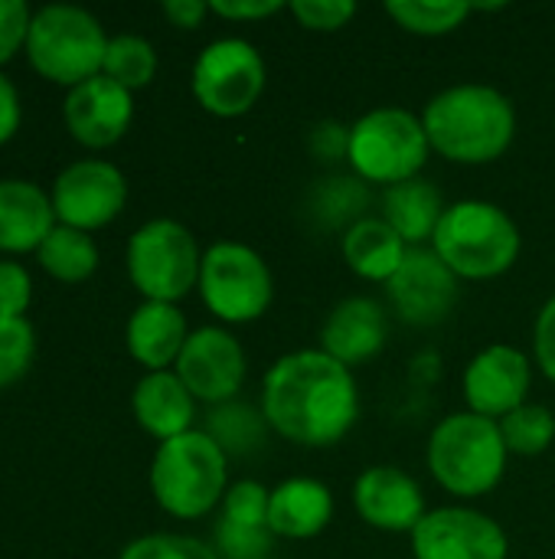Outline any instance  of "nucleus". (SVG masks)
Wrapping results in <instances>:
<instances>
[{"label": "nucleus", "mask_w": 555, "mask_h": 559, "mask_svg": "<svg viewBox=\"0 0 555 559\" xmlns=\"http://www.w3.org/2000/svg\"><path fill=\"white\" fill-rule=\"evenodd\" d=\"M334 518V495L317 478H288L272 491L268 527L275 537L311 540L327 531Z\"/></svg>", "instance_id": "obj_19"}, {"label": "nucleus", "mask_w": 555, "mask_h": 559, "mask_svg": "<svg viewBox=\"0 0 555 559\" xmlns=\"http://www.w3.org/2000/svg\"><path fill=\"white\" fill-rule=\"evenodd\" d=\"M193 416H196V400L177 373L157 370L134 386V419L154 439L170 442L190 432Z\"/></svg>", "instance_id": "obj_21"}, {"label": "nucleus", "mask_w": 555, "mask_h": 559, "mask_svg": "<svg viewBox=\"0 0 555 559\" xmlns=\"http://www.w3.org/2000/svg\"><path fill=\"white\" fill-rule=\"evenodd\" d=\"M29 275L16 262H0V318H23L29 305Z\"/></svg>", "instance_id": "obj_36"}, {"label": "nucleus", "mask_w": 555, "mask_h": 559, "mask_svg": "<svg viewBox=\"0 0 555 559\" xmlns=\"http://www.w3.org/2000/svg\"><path fill=\"white\" fill-rule=\"evenodd\" d=\"M20 128V98L13 82L0 72V144H7Z\"/></svg>", "instance_id": "obj_41"}, {"label": "nucleus", "mask_w": 555, "mask_h": 559, "mask_svg": "<svg viewBox=\"0 0 555 559\" xmlns=\"http://www.w3.org/2000/svg\"><path fill=\"white\" fill-rule=\"evenodd\" d=\"M206 13H209V3H203V0H167L164 3V16L180 29H196Z\"/></svg>", "instance_id": "obj_42"}, {"label": "nucleus", "mask_w": 555, "mask_h": 559, "mask_svg": "<svg viewBox=\"0 0 555 559\" xmlns=\"http://www.w3.org/2000/svg\"><path fill=\"white\" fill-rule=\"evenodd\" d=\"M422 124L432 151L455 164H491L507 154L517 134V111L500 88L491 85H451L438 92Z\"/></svg>", "instance_id": "obj_2"}, {"label": "nucleus", "mask_w": 555, "mask_h": 559, "mask_svg": "<svg viewBox=\"0 0 555 559\" xmlns=\"http://www.w3.org/2000/svg\"><path fill=\"white\" fill-rule=\"evenodd\" d=\"M186 337H190L186 334V318L180 314L177 305L144 301L128 321V350L150 373L167 370L170 364H177Z\"/></svg>", "instance_id": "obj_22"}, {"label": "nucleus", "mask_w": 555, "mask_h": 559, "mask_svg": "<svg viewBox=\"0 0 555 559\" xmlns=\"http://www.w3.org/2000/svg\"><path fill=\"white\" fill-rule=\"evenodd\" d=\"M268 419L265 413L245 406V403H222L209 413V426L206 432L216 439V445L226 455H249L255 449H262L265 432H268Z\"/></svg>", "instance_id": "obj_26"}, {"label": "nucleus", "mask_w": 555, "mask_h": 559, "mask_svg": "<svg viewBox=\"0 0 555 559\" xmlns=\"http://www.w3.org/2000/svg\"><path fill=\"white\" fill-rule=\"evenodd\" d=\"M154 72H157V52L144 36L124 33V36L108 39L101 75H108L121 88L134 92V88H144L154 79Z\"/></svg>", "instance_id": "obj_28"}, {"label": "nucleus", "mask_w": 555, "mask_h": 559, "mask_svg": "<svg viewBox=\"0 0 555 559\" xmlns=\"http://www.w3.org/2000/svg\"><path fill=\"white\" fill-rule=\"evenodd\" d=\"M56 229L52 200L26 180H0V252H29Z\"/></svg>", "instance_id": "obj_20"}, {"label": "nucleus", "mask_w": 555, "mask_h": 559, "mask_svg": "<svg viewBox=\"0 0 555 559\" xmlns=\"http://www.w3.org/2000/svg\"><path fill=\"white\" fill-rule=\"evenodd\" d=\"M29 20L33 16L23 0H0V66L26 43Z\"/></svg>", "instance_id": "obj_37"}, {"label": "nucleus", "mask_w": 555, "mask_h": 559, "mask_svg": "<svg viewBox=\"0 0 555 559\" xmlns=\"http://www.w3.org/2000/svg\"><path fill=\"white\" fill-rule=\"evenodd\" d=\"M229 455L216 445L209 432L190 429L170 442H160L150 465V491L157 504L180 518H206L226 498Z\"/></svg>", "instance_id": "obj_4"}, {"label": "nucleus", "mask_w": 555, "mask_h": 559, "mask_svg": "<svg viewBox=\"0 0 555 559\" xmlns=\"http://www.w3.org/2000/svg\"><path fill=\"white\" fill-rule=\"evenodd\" d=\"M386 295L406 324L432 328L445 321L458 301V275L438 259L435 249H409L399 272L386 282Z\"/></svg>", "instance_id": "obj_14"}, {"label": "nucleus", "mask_w": 555, "mask_h": 559, "mask_svg": "<svg viewBox=\"0 0 555 559\" xmlns=\"http://www.w3.org/2000/svg\"><path fill=\"white\" fill-rule=\"evenodd\" d=\"M340 249H343V262L366 282H389L409 246L399 239V233L383 219V216H363L360 223L347 226L343 239H340Z\"/></svg>", "instance_id": "obj_24"}, {"label": "nucleus", "mask_w": 555, "mask_h": 559, "mask_svg": "<svg viewBox=\"0 0 555 559\" xmlns=\"http://www.w3.org/2000/svg\"><path fill=\"white\" fill-rule=\"evenodd\" d=\"M36 255H39V265L59 282H85L98 269L95 239L88 233L62 226V223L46 236V242L36 249Z\"/></svg>", "instance_id": "obj_25"}, {"label": "nucleus", "mask_w": 555, "mask_h": 559, "mask_svg": "<svg viewBox=\"0 0 555 559\" xmlns=\"http://www.w3.org/2000/svg\"><path fill=\"white\" fill-rule=\"evenodd\" d=\"M262 413L281 439L327 449L340 442L360 416L357 380L350 367L324 350L285 354L265 373Z\"/></svg>", "instance_id": "obj_1"}, {"label": "nucleus", "mask_w": 555, "mask_h": 559, "mask_svg": "<svg viewBox=\"0 0 555 559\" xmlns=\"http://www.w3.org/2000/svg\"><path fill=\"white\" fill-rule=\"evenodd\" d=\"M203 305L226 324L258 321L275 295L268 262L242 242H216L200 265Z\"/></svg>", "instance_id": "obj_9"}, {"label": "nucleus", "mask_w": 555, "mask_h": 559, "mask_svg": "<svg viewBox=\"0 0 555 559\" xmlns=\"http://www.w3.org/2000/svg\"><path fill=\"white\" fill-rule=\"evenodd\" d=\"M128 200L124 174L108 160H79L69 164L52 187V210L62 226L98 229L108 226Z\"/></svg>", "instance_id": "obj_11"}, {"label": "nucleus", "mask_w": 555, "mask_h": 559, "mask_svg": "<svg viewBox=\"0 0 555 559\" xmlns=\"http://www.w3.org/2000/svg\"><path fill=\"white\" fill-rule=\"evenodd\" d=\"M533 373H530V360L523 350L510 347V344H494L484 347L464 370V403L468 413H478L484 419L500 423L504 416H510L514 409H520L527 403Z\"/></svg>", "instance_id": "obj_15"}, {"label": "nucleus", "mask_w": 555, "mask_h": 559, "mask_svg": "<svg viewBox=\"0 0 555 559\" xmlns=\"http://www.w3.org/2000/svg\"><path fill=\"white\" fill-rule=\"evenodd\" d=\"M353 508L363 524L386 534H409L422 524L425 495L412 475L396 465H373L353 485Z\"/></svg>", "instance_id": "obj_16"}, {"label": "nucleus", "mask_w": 555, "mask_h": 559, "mask_svg": "<svg viewBox=\"0 0 555 559\" xmlns=\"http://www.w3.org/2000/svg\"><path fill=\"white\" fill-rule=\"evenodd\" d=\"M429 134L409 108H373L350 124L347 160L366 183H406L422 174L429 160Z\"/></svg>", "instance_id": "obj_7"}, {"label": "nucleus", "mask_w": 555, "mask_h": 559, "mask_svg": "<svg viewBox=\"0 0 555 559\" xmlns=\"http://www.w3.org/2000/svg\"><path fill=\"white\" fill-rule=\"evenodd\" d=\"M36 354L33 328L23 318H0V386L16 383Z\"/></svg>", "instance_id": "obj_31"}, {"label": "nucleus", "mask_w": 555, "mask_h": 559, "mask_svg": "<svg viewBox=\"0 0 555 559\" xmlns=\"http://www.w3.org/2000/svg\"><path fill=\"white\" fill-rule=\"evenodd\" d=\"M272 559H275V557H272Z\"/></svg>", "instance_id": "obj_43"}, {"label": "nucleus", "mask_w": 555, "mask_h": 559, "mask_svg": "<svg viewBox=\"0 0 555 559\" xmlns=\"http://www.w3.org/2000/svg\"><path fill=\"white\" fill-rule=\"evenodd\" d=\"M520 229L510 213L487 200H458L445 210L432 249L458 278H497L520 255Z\"/></svg>", "instance_id": "obj_3"}, {"label": "nucleus", "mask_w": 555, "mask_h": 559, "mask_svg": "<svg viewBox=\"0 0 555 559\" xmlns=\"http://www.w3.org/2000/svg\"><path fill=\"white\" fill-rule=\"evenodd\" d=\"M500 436L510 455H543L555 439L553 409L540 403H523L500 423Z\"/></svg>", "instance_id": "obj_29"}, {"label": "nucleus", "mask_w": 555, "mask_h": 559, "mask_svg": "<svg viewBox=\"0 0 555 559\" xmlns=\"http://www.w3.org/2000/svg\"><path fill=\"white\" fill-rule=\"evenodd\" d=\"M213 13L226 16V20H265L278 10H285L281 0H239V3H229V0H213L209 3Z\"/></svg>", "instance_id": "obj_40"}, {"label": "nucleus", "mask_w": 555, "mask_h": 559, "mask_svg": "<svg viewBox=\"0 0 555 559\" xmlns=\"http://www.w3.org/2000/svg\"><path fill=\"white\" fill-rule=\"evenodd\" d=\"M121 559H219L216 550L183 534H150L121 550Z\"/></svg>", "instance_id": "obj_33"}, {"label": "nucleus", "mask_w": 555, "mask_h": 559, "mask_svg": "<svg viewBox=\"0 0 555 559\" xmlns=\"http://www.w3.org/2000/svg\"><path fill=\"white\" fill-rule=\"evenodd\" d=\"M317 206L327 210V223H360V210L366 206V193L360 180H330V187H324V193L317 197ZM350 223V226H353Z\"/></svg>", "instance_id": "obj_35"}, {"label": "nucleus", "mask_w": 555, "mask_h": 559, "mask_svg": "<svg viewBox=\"0 0 555 559\" xmlns=\"http://www.w3.org/2000/svg\"><path fill=\"white\" fill-rule=\"evenodd\" d=\"M507 455L500 426L478 413H455L442 419L429 439V468L435 481L458 498H481L494 491L507 472Z\"/></svg>", "instance_id": "obj_5"}, {"label": "nucleus", "mask_w": 555, "mask_h": 559, "mask_svg": "<svg viewBox=\"0 0 555 559\" xmlns=\"http://www.w3.org/2000/svg\"><path fill=\"white\" fill-rule=\"evenodd\" d=\"M386 13L415 36H445L451 29H458L468 13L471 3L464 0H389Z\"/></svg>", "instance_id": "obj_27"}, {"label": "nucleus", "mask_w": 555, "mask_h": 559, "mask_svg": "<svg viewBox=\"0 0 555 559\" xmlns=\"http://www.w3.org/2000/svg\"><path fill=\"white\" fill-rule=\"evenodd\" d=\"M108 36L101 23L69 3H52L33 13L26 33V56L39 75L59 85H82L101 75Z\"/></svg>", "instance_id": "obj_6"}, {"label": "nucleus", "mask_w": 555, "mask_h": 559, "mask_svg": "<svg viewBox=\"0 0 555 559\" xmlns=\"http://www.w3.org/2000/svg\"><path fill=\"white\" fill-rule=\"evenodd\" d=\"M268 82L262 52L245 39L209 43L193 66V95L216 118H239L252 111Z\"/></svg>", "instance_id": "obj_10"}, {"label": "nucleus", "mask_w": 555, "mask_h": 559, "mask_svg": "<svg viewBox=\"0 0 555 559\" xmlns=\"http://www.w3.org/2000/svg\"><path fill=\"white\" fill-rule=\"evenodd\" d=\"M311 147L324 157V160H337L347 157L350 147V128L337 124V121H324L311 131Z\"/></svg>", "instance_id": "obj_39"}, {"label": "nucleus", "mask_w": 555, "mask_h": 559, "mask_svg": "<svg viewBox=\"0 0 555 559\" xmlns=\"http://www.w3.org/2000/svg\"><path fill=\"white\" fill-rule=\"evenodd\" d=\"M442 190L432 180L412 177L406 183L386 187L383 193V219L399 233L409 249H419L435 239V229L445 216Z\"/></svg>", "instance_id": "obj_23"}, {"label": "nucleus", "mask_w": 555, "mask_h": 559, "mask_svg": "<svg viewBox=\"0 0 555 559\" xmlns=\"http://www.w3.org/2000/svg\"><path fill=\"white\" fill-rule=\"evenodd\" d=\"M275 540L272 527H242L219 518L213 527V550L219 559H272Z\"/></svg>", "instance_id": "obj_30"}, {"label": "nucleus", "mask_w": 555, "mask_h": 559, "mask_svg": "<svg viewBox=\"0 0 555 559\" xmlns=\"http://www.w3.org/2000/svg\"><path fill=\"white\" fill-rule=\"evenodd\" d=\"M65 124L72 138L85 147H111L121 141L134 118L131 92L111 82L108 75H95L65 95Z\"/></svg>", "instance_id": "obj_17"}, {"label": "nucleus", "mask_w": 555, "mask_h": 559, "mask_svg": "<svg viewBox=\"0 0 555 559\" xmlns=\"http://www.w3.org/2000/svg\"><path fill=\"white\" fill-rule=\"evenodd\" d=\"M533 354H536L540 370L550 380H555V295L543 305V311L536 318V328H533Z\"/></svg>", "instance_id": "obj_38"}, {"label": "nucleus", "mask_w": 555, "mask_h": 559, "mask_svg": "<svg viewBox=\"0 0 555 559\" xmlns=\"http://www.w3.org/2000/svg\"><path fill=\"white\" fill-rule=\"evenodd\" d=\"M177 377L193 393V400L222 406L232 403L245 383V350L222 328H200L186 337L177 364Z\"/></svg>", "instance_id": "obj_13"}, {"label": "nucleus", "mask_w": 555, "mask_h": 559, "mask_svg": "<svg viewBox=\"0 0 555 559\" xmlns=\"http://www.w3.org/2000/svg\"><path fill=\"white\" fill-rule=\"evenodd\" d=\"M203 255L177 219H150L128 242V272L147 301L173 305L200 285Z\"/></svg>", "instance_id": "obj_8"}, {"label": "nucleus", "mask_w": 555, "mask_h": 559, "mask_svg": "<svg viewBox=\"0 0 555 559\" xmlns=\"http://www.w3.org/2000/svg\"><path fill=\"white\" fill-rule=\"evenodd\" d=\"M415 559H507L504 527L474 508H438L412 531Z\"/></svg>", "instance_id": "obj_12"}, {"label": "nucleus", "mask_w": 555, "mask_h": 559, "mask_svg": "<svg viewBox=\"0 0 555 559\" xmlns=\"http://www.w3.org/2000/svg\"><path fill=\"white\" fill-rule=\"evenodd\" d=\"M268 501H272V491L265 485L236 481L229 485L219 504V521L242 524V527H268Z\"/></svg>", "instance_id": "obj_32"}, {"label": "nucleus", "mask_w": 555, "mask_h": 559, "mask_svg": "<svg viewBox=\"0 0 555 559\" xmlns=\"http://www.w3.org/2000/svg\"><path fill=\"white\" fill-rule=\"evenodd\" d=\"M288 10L304 29H317V33L343 29L357 16L353 0H291Z\"/></svg>", "instance_id": "obj_34"}, {"label": "nucleus", "mask_w": 555, "mask_h": 559, "mask_svg": "<svg viewBox=\"0 0 555 559\" xmlns=\"http://www.w3.org/2000/svg\"><path fill=\"white\" fill-rule=\"evenodd\" d=\"M386 347V311L373 298H343L324 318L321 350L343 367H360Z\"/></svg>", "instance_id": "obj_18"}]
</instances>
